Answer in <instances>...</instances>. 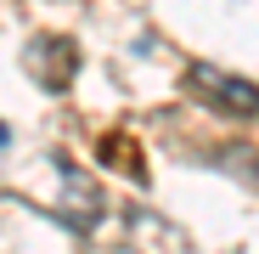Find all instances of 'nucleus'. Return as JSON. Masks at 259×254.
<instances>
[{
    "label": "nucleus",
    "instance_id": "obj_1",
    "mask_svg": "<svg viewBox=\"0 0 259 254\" xmlns=\"http://www.w3.org/2000/svg\"><path fill=\"white\" fill-rule=\"evenodd\" d=\"M192 91L197 96H214L220 107H231V113H253L259 107V91L248 79H231V74H220V68H192Z\"/></svg>",
    "mask_w": 259,
    "mask_h": 254
}]
</instances>
